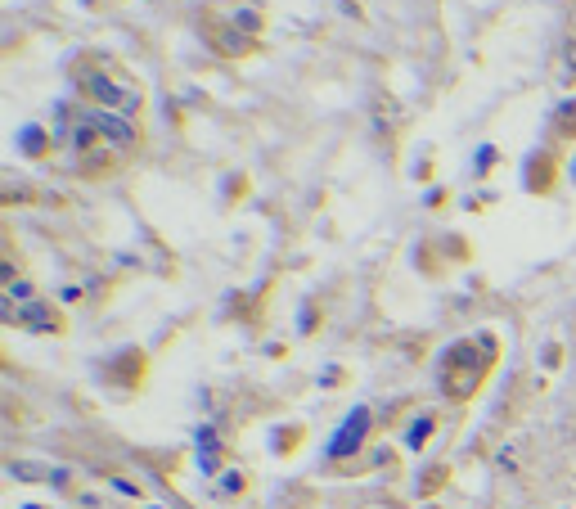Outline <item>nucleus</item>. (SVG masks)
<instances>
[{
  "label": "nucleus",
  "instance_id": "f257e3e1",
  "mask_svg": "<svg viewBox=\"0 0 576 509\" xmlns=\"http://www.w3.org/2000/svg\"><path fill=\"white\" fill-rule=\"evenodd\" d=\"M81 86H86L90 100H99V109H113V113H135V91H126L122 82H113L108 73H81Z\"/></svg>",
  "mask_w": 576,
  "mask_h": 509
},
{
  "label": "nucleus",
  "instance_id": "f03ea898",
  "mask_svg": "<svg viewBox=\"0 0 576 509\" xmlns=\"http://www.w3.org/2000/svg\"><path fill=\"white\" fill-rule=\"evenodd\" d=\"M86 122L99 131V140H108V145H117V149L135 145V127H131V118H126V113L95 109V113H86Z\"/></svg>",
  "mask_w": 576,
  "mask_h": 509
},
{
  "label": "nucleus",
  "instance_id": "7ed1b4c3",
  "mask_svg": "<svg viewBox=\"0 0 576 509\" xmlns=\"http://www.w3.org/2000/svg\"><path fill=\"white\" fill-rule=\"evenodd\" d=\"M365 428H369V410H365V406L351 410L347 424H342V428H338V437L329 442V455H333V460H342V455L360 451V442H365Z\"/></svg>",
  "mask_w": 576,
  "mask_h": 509
},
{
  "label": "nucleus",
  "instance_id": "20e7f679",
  "mask_svg": "<svg viewBox=\"0 0 576 509\" xmlns=\"http://www.w3.org/2000/svg\"><path fill=\"white\" fill-rule=\"evenodd\" d=\"M369 109H374V127H378V131H387V127H392V122H396V118H401V109H396V104L387 100L383 91H378L374 100H369Z\"/></svg>",
  "mask_w": 576,
  "mask_h": 509
},
{
  "label": "nucleus",
  "instance_id": "39448f33",
  "mask_svg": "<svg viewBox=\"0 0 576 509\" xmlns=\"http://www.w3.org/2000/svg\"><path fill=\"white\" fill-rule=\"evenodd\" d=\"M216 46H221V55H248L252 41L243 37V32H234V28H221L216 32Z\"/></svg>",
  "mask_w": 576,
  "mask_h": 509
},
{
  "label": "nucleus",
  "instance_id": "423d86ee",
  "mask_svg": "<svg viewBox=\"0 0 576 509\" xmlns=\"http://www.w3.org/2000/svg\"><path fill=\"white\" fill-rule=\"evenodd\" d=\"M9 478L41 482V478H50V469H45V464H27V460H9Z\"/></svg>",
  "mask_w": 576,
  "mask_h": 509
},
{
  "label": "nucleus",
  "instance_id": "0eeeda50",
  "mask_svg": "<svg viewBox=\"0 0 576 509\" xmlns=\"http://www.w3.org/2000/svg\"><path fill=\"white\" fill-rule=\"evenodd\" d=\"M5 302H14V307H23V302H36V289H32V284H27V280H9Z\"/></svg>",
  "mask_w": 576,
  "mask_h": 509
},
{
  "label": "nucleus",
  "instance_id": "6e6552de",
  "mask_svg": "<svg viewBox=\"0 0 576 509\" xmlns=\"http://www.w3.org/2000/svg\"><path fill=\"white\" fill-rule=\"evenodd\" d=\"M428 433H432V415H419L410 424V433H405V446H423V442H428Z\"/></svg>",
  "mask_w": 576,
  "mask_h": 509
},
{
  "label": "nucleus",
  "instance_id": "1a4fd4ad",
  "mask_svg": "<svg viewBox=\"0 0 576 509\" xmlns=\"http://www.w3.org/2000/svg\"><path fill=\"white\" fill-rule=\"evenodd\" d=\"M234 23H239L243 32H248V28L257 32V28H261V14H257V10H248V5H243V10H234Z\"/></svg>",
  "mask_w": 576,
  "mask_h": 509
},
{
  "label": "nucleus",
  "instance_id": "9d476101",
  "mask_svg": "<svg viewBox=\"0 0 576 509\" xmlns=\"http://www.w3.org/2000/svg\"><path fill=\"white\" fill-rule=\"evenodd\" d=\"M41 145H45V136H41L36 127H27V131H23V149H41Z\"/></svg>",
  "mask_w": 576,
  "mask_h": 509
},
{
  "label": "nucleus",
  "instance_id": "9b49d317",
  "mask_svg": "<svg viewBox=\"0 0 576 509\" xmlns=\"http://www.w3.org/2000/svg\"><path fill=\"white\" fill-rule=\"evenodd\" d=\"M221 487H225V491H239V487H243V478H239V473H225Z\"/></svg>",
  "mask_w": 576,
  "mask_h": 509
},
{
  "label": "nucleus",
  "instance_id": "f8f14e48",
  "mask_svg": "<svg viewBox=\"0 0 576 509\" xmlns=\"http://www.w3.org/2000/svg\"><path fill=\"white\" fill-rule=\"evenodd\" d=\"M567 64L576 68V41H572V46H567Z\"/></svg>",
  "mask_w": 576,
  "mask_h": 509
}]
</instances>
